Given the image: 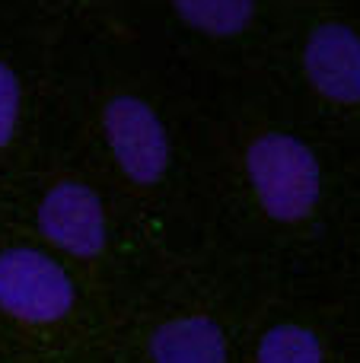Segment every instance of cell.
Listing matches in <instances>:
<instances>
[{"label":"cell","mask_w":360,"mask_h":363,"mask_svg":"<svg viewBox=\"0 0 360 363\" xmlns=\"http://www.w3.org/2000/svg\"><path fill=\"white\" fill-rule=\"evenodd\" d=\"M96 300L89 281L0 220V325L23 338L51 341L80 328Z\"/></svg>","instance_id":"ba28073f"},{"label":"cell","mask_w":360,"mask_h":363,"mask_svg":"<svg viewBox=\"0 0 360 363\" xmlns=\"http://www.w3.org/2000/svg\"><path fill=\"white\" fill-rule=\"evenodd\" d=\"M293 0H118L112 26L189 77L201 93L274 74Z\"/></svg>","instance_id":"277c9868"},{"label":"cell","mask_w":360,"mask_h":363,"mask_svg":"<svg viewBox=\"0 0 360 363\" xmlns=\"http://www.w3.org/2000/svg\"><path fill=\"white\" fill-rule=\"evenodd\" d=\"M64 38L19 0H0V194L55 134Z\"/></svg>","instance_id":"8992f818"},{"label":"cell","mask_w":360,"mask_h":363,"mask_svg":"<svg viewBox=\"0 0 360 363\" xmlns=\"http://www.w3.org/2000/svg\"><path fill=\"white\" fill-rule=\"evenodd\" d=\"M201 102L189 77L115 26L61 48L55 128L118 194L153 255L198 242Z\"/></svg>","instance_id":"7a4b0ae2"},{"label":"cell","mask_w":360,"mask_h":363,"mask_svg":"<svg viewBox=\"0 0 360 363\" xmlns=\"http://www.w3.org/2000/svg\"><path fill=\"white\" fill-rule=\"evenodd\" d=\"M233 264L195 242L159 252L137 281L159 294L144 328L147 363H230L233 328L214 303V290Z\"/></svg>","instance_id":"52a82bcc"},{"label":"cell","mask_w":360,"mask_h":363,"mask_svg":"<svg viewBox=\"0 0 360 363\" xmlns=\"http://www.w3.org/2000/svg\"><path fill=\"white\" fill-rule=\"evenodd\" d=\"M19 4L67 42L74 35H86V32L112 26L118 0H19Z\"/></svg>","instance_id":"30bf717a"},{"label":"cell","mask_w":360,"mask_h":363,"mask_svg":"<svg viewBox=\"0 0 360 363\" xmlns=\"http://www.w3.org/2000/svg\"><path fill=\"white\" fill-rule=\"evenodd\" d=\"M0 220L61 258L102 296L128 290L153 258L118 194L57 128L0 194Z\"/></svg>","instance_id":"3957f363"},{"label":"cell","mask_w":360,"mask_h":363,"mask_svg":"<svg viewBox=\"0 0 360 363\" xmlns=\"http://www.w3.org/2000/svg\"><path fill=\"white\" fill-rule=\"evenodd\" d=\"M329 335L306 313L278 309L252 335V363H329Z\"/></svg>","instance_id":"9c48e42d"},{"label":"cell","mask_w":360,"mask_h":363,"mask_svg":"<svg viewBox=\"0 0 360 363\" xmlns=\"http://www.w3.org/2000/svg\"><path fill=\"white\" fill-rule=\"evenodd\" d=\"M360 157L268 77L204 93L198 242L252 277L329 271Z\"/></svg>","instance_id":"6da1fadb"},{"label":"cell","mask_w":360,"mask_h":363,"mask_svg":"<svg viewBox=\"0 0 360 363\" xmlns=\"http://www.w3.org/2000/svg\"><path fill=\"white\" fill-rule=\"evenodd\" d=\"M271 80L360 157V0H293Z\"/></svg>","instance_id":"5b68a950"},{"label":"cell","mask_w":360,"mask_h":363,"mask_svg":"<svg viewBox=\"0 0 360 363\" xmlns=\"http://www.w3.org/2000/svg\"><path fill=\"white\" fill-rule=\"evenodd\" d=\"M329 271H344L351 281L360 284V188L354 201H351L348 220H344V230H342V239H338V249Z\"/></svg>","instance_id":"8fae6325"}]
</instances>
